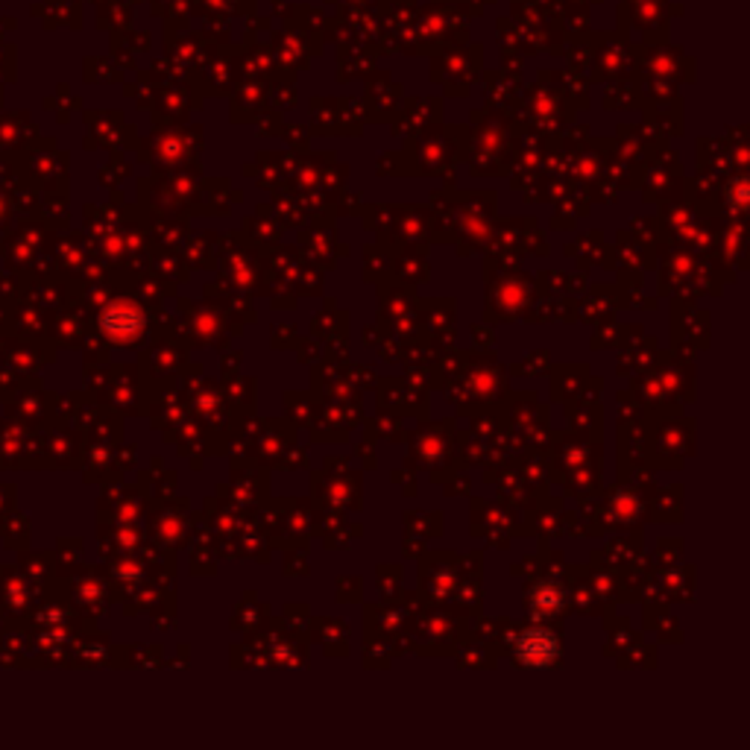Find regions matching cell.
Returning a JSON list of instances; mask_svg holds the SVG:
<instances>
[{
  "label": "cell",
  "mask_w": 750,
  "mask_h": 750,
  "mask_svg": "<svg viewBox=\"0 0 750 750\" xmlns=\"http://www.w3.org/2000/svg\"><path fill=\"white\" fill-rule=\"evenodd\" d=\"M557 651H560L557 639H554V634H548V630H525L516 645V659L522 666L546 668L557 659Z\"/></svg>",
  "instance_id": "6da1fadb"
}]
</instances>
